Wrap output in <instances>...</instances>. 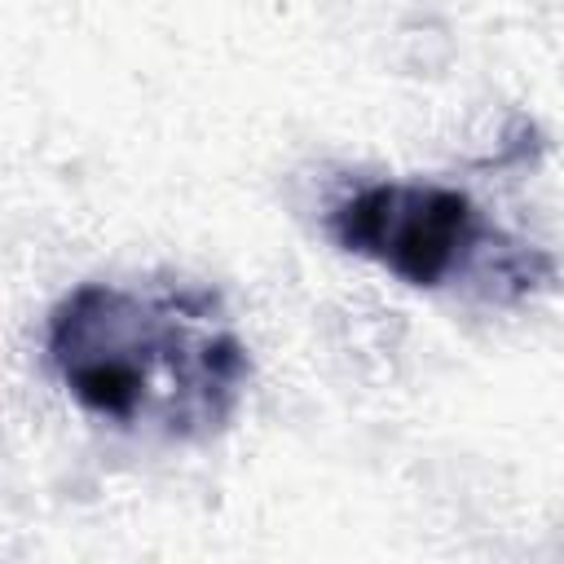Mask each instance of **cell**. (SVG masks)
I'll list each match as a JSON object with an SVG mask.
<instances>
[{
    "instance_id": "obj_1",
    "label": "cell",
    "mask_w": 564,
    "mask_h": 564,
    "mask_svg": "<svg viewBox=\"0 0 564 564\" xmlns=\"http://www.w3.org/2000/svg\"><path fill=\"white\" fill-rule=\"evenodd\" d=\"M48 352L84 410L176 441L216 432L247 383L238 335L194 286L88 282L53 313Z\"/></svg>"
},
{
    "instance_id": "obj_2",
    "label": "cell",
    "mask_w": 564,
    "mask_h": 564,
    "mask_svg": "<svg viewBox=\"0 0 564 564\" xmlns=\"http://www.w3.org/2000/svg\"><path fill=\"white\" fill-rule=\"evenodd\" d=\"M330 229L339 247L392 269L410 286H436L454 278L476 247V207L441 185H370L352 194Z\"/></svg>"
}]
</instances>
